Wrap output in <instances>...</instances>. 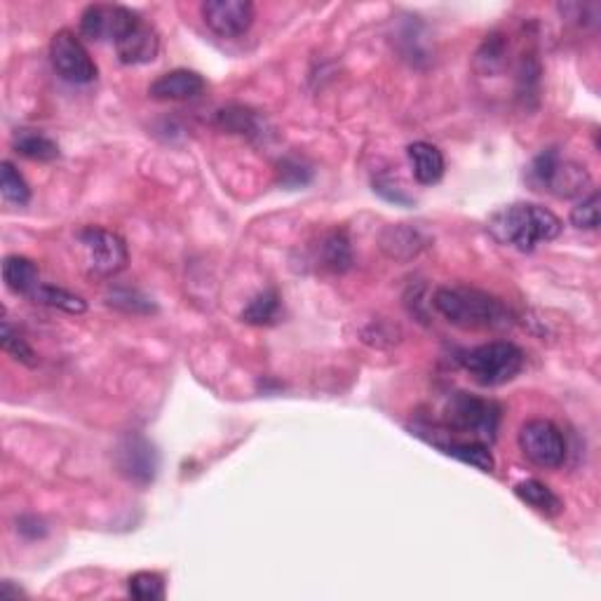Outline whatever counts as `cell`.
<instances>
[{"mask_svg":"<svg viewBox=\"0 0 601 601\" xmlns=\"http://www.w3.org/2000/svg\"><path fill=\"white\" fill-rule=\"evenodd\" d=\"M432 306L454 327L470 329V332H501L512 327L515 320L501 299L465 285L440 287L432 296Z\"/></svg>","mask_w":601,"mask_h":601,"instance_id":"cell-1","label":"cell"},{"mask_svg":"<svg viewBox=\"0 0 601 601\" xmlns=\"http://www.w3.org/2000/svg\"><path fill=\"white\" fill-rule=\"evenodd\" d=\"M562 219L548 207L533 202H515L489 219V231L501 245H510L519 252H533L543 242L559 238Z\"/></svg>","mask_w":601,"mask_h":601,"instance_id":"cell-2","label":"cell"},{"mask_svg":"<svg viewBox=\"0 0 601 601\" xmlns=\"http://www.w3.org/2000/svg\"><path fill=\"white\" fill-rule=\"evenodd\" d=\"M526 357L522 348L510 341H489L468 350L461 357L463 369L472 376V381L482 388H498L515 381L522 374Z\"/></svg>","mask_w":601,"mask_h":601,"instance_id":"cell-3","label":"cell"},{"mask_svg":"<svg viewBox=\"0 0 601 601\" xmlns=\"http://www.w3.org/2000/svg\"><path fill=\"white\" fill-rule=\"evenodd\" d=\"M526 181L533 191L552 193L557 198H578L590 188L592 177L578 162L562 160L557 148H545L526 170Z\"/></svg>","mask_w":601,"mask_h":601,"instance_id":"cell-4","label":"cell"},{"mask_svg":"<svg viewBox=\"0 0 601 601\" xmlns=\"http://www.w3.org/2000/svg\"><path fill=\"white\" fill-rule=\"evenodd\" d=\"M501 407L494 400L470 393H456L444 407V423L458 435H470L475 442H494L501 425Z\"/></svg>","mask_w":601,"mask_h":601,"instance_id":"cell-5","label":"cell"},{"mask_svg":"<svg viewBox=\"0 0 601 601\" xmlns=\"http://www.w3.org/2000/svg\"><path fill=\"white\" fill-rule=\"evenodd\" d=\"M78 247L83 254V266L92 278H116L130 263L125 240L118 233L101 226H87L78 233Z\"/></svg>","mask_w":601,"mask_h":601,"instance_id":"cell-6","label":"cell"},{"mask_svg":"<svg viewBox=\"0 0 601 601\" xmlns=\"http://www.w3.org/2000/svg\"><path fill=\"white\" fill-rule=\"evenodd\" d=\"M517 442L522 454L526 456V461H531L543 470L562 468L566 454H569L564 432L552 421H545V418L526 421L522 428H519Z\"/></svg>","mask_w":601,"mask_h":601,"instance_id":"cell-7","label":"cell"},{"mask_svg":"<svg viewBox=\"0 0 601 601\" xmlns=\"http://www.w3.org/2000/svg\"><path fill=\"white\" fill-rule=\"evenodd\" d=\"M50 59L54 71H57L66 83L90 85L99 76L97 64H94L90 52H87L83 40L71 29H62L54 33L50 40Z\"/></svg>","mask_w":601,"mask_h":601,"instance_id":"cell-8","label":"cell"},{"mask_svg":"<svg viewBox=\"0 0 601 601\" xmlns=\"http://www.w3.org/2000/svg\"><path fill=\"white\" fill-rule=\"evenodd\" d=\"M116 465L125 479H130V482L139 486H146L158 475V449L153 447V442L148 440V437L139 435V432H130V435L118 444Z\"/></svg>","mask_w":601,"mask_h":601,"instance_id":"cell-9","label":"cell"},{"mask_svg":"<svg viewBox=\"0 0 601 601\" xmlns=\"http://www.w3.org/2000/svg\"><path fill=\"white\" fill-rule=\"evenodd\" d=\"M200 15L219 38H240L252 29L256 8L249 0H205Z\"/></svg>","mask_w":601,"mask_h":601,"instance_id":"cell-10","label":"cell"},{"mask_svg":"<svg viewBox=\"0 0 601 601\" xmlns=\"http://www.w3.org/2000/svg\"><path fill=\"white\" fill-rule=\"evenodd\" d=\"M116 45L120 64L125 66H141L155 62L160 52V36L151 24L144 22L137 12L130 22L125 24V29L118 33V38L113 40Z\"/></svg>","mask_w":601,"mask_h":601,"instance_id":"cell-11","label":"cell"},{"mask_svg":"<svg viewBox=\"0 0 601 601\" xmlns=\"http://www.w3.org/2000/svg\"><path fill=\"white\" fill-rule=\"evenodd\" d=\"M132 17L134 12L130 8H123V5H87L83 15H80V33L94 40V43H101V40H111L113 43Z\"/></svg>","mask_w":601,"mask_h":601,"instance_id":"cell-12","label":"cell"},{"mask_svg":"<svg viewBox=\"0 0 601 601\" xmlns=\"http://www.w3.org/2000/svg\"><path fill=\"white\" fill-rule=\"evenodd\" d=\"M205 78L200 73L188 71V69H174L162 73L160 78H155L148 94L158 101H191L198 99L205 92Z\"/></svg>","mask_w":601,"mask_h":601,"instance_id":"cell-13","label":"cell"},{"mask_svg":"<svg viewBox=\"0 0 601 601\" xmlns=\"http://www.w3.org/2000/svg\"><path fill=\"white\" fill-rule=\"evenodd\" d=\"M407 155L414 170V179L421 186H435L440 184L444 172H447V162L437 146L428 144V141H414L407 146Z\"/></svg>","mask_w":601,"mask_h":601,"instance_id":"cell-14","label":"cell"},{"mask_svg":"<svg viewBox=\"0 0 601 601\" xmlns=\"http://www.w3.org/2000/svg\"><path fill=\"white\" fill-rule=\"evenodd\" d=\"M428 245V238L418 231L414 226L400 224V226H388L381 235V249L386 252L390 259L397 261H409L418 256Z\"/></svg>","mask_w":601,"mask_h":601,"instance_id":"cell-15","label":"cell"},{"mask_svg":"<svg viewBox=\"0 0 601 601\" xmlns=\"http://www.w3.org/2000/svg\"><path fill=\"white\" fill-rule=\"evenodd\" d=\"M315 259L329 273H348L353 268V247H350L348 235L343 231H329L322 235L320 245H317Z\"/></svg>","mask_w":601,"mask_h":601,"instance_id":"cell-16","label":"cell"},{"mask_svg":"<svg viewBox=\"0 0 601 601\" xmlns=\"http://www.w3.org/2000/svg\"><path fill=\"white\" fill-rule=\"evenodd\" d=\"M3 280L10 292L29 296V299L33 296V292L43 285V282H40V270L36 266V261L26 259V256H19V254L5 256Z\"/></svg>","mask_w":601,"mask_h":601,"instance_id":"cell-17","label":"cell"},{"mask_svg":"<svg viewBox=\"0 0 601 601\" xmlns=\"http://www.w3.org/2000/svg\"><path fill=\"white\" fill-rule=\"evenodd\" d=\"M515 494L519 501H524L529 508H533L545 517H557L562 515L564 503L548 484L538 482V479H524L515 486Z\"/></svg>","mask_w":601,"mask_h":601,"instance_id":"cell-18","label":"cell"},{"mask_svg":"<svg viewBox=\"0 0 601 601\" xmlns=\"http://www.w3.org/2000/svg\"><path fill=\"white\" fill-rule=\"evenodd\" d=\"M435 444L437 449L442 451V454H447L451 458H456V461H461L465 465H472V468L482 470V472H494L496 470V461H494V454H491L489 447H486L484 442H475V440H468V442H432Z\"/></svg>","mask_w":601,"mask_h":601,"instance_id":"cell-19","label":"cell"},{"mask_svg":"<svg viewBox=\"0 0 601 601\" xmlns=\"http://www.w3.org/2000/svg\"><path fill=\"white\" fill-rule=\"evenodd\" d=\"M12 148L19 155L29 160H38V162H52L59 158V146L57 141L47 137L43 132H33V130H19L12 139Z\"/></svg>","mask_w":601,"mask_h":601,"instance_id":"cell-20","label":"cell"},{"mask_svg":"<svg viewBox=\"0 0 601 601\" xmlns=\"http://www.w3.org/2000/svg\"><path fill=\"white\" fill-rule=\"evenodd\" d=\"M508 64V40L503 33H491L475 54V69L484 76H494Z\"/></svg>","mask_w":601,"mask_h":601,"instance_id":"cell-21","label":"cell"},{"mask_svg":"<svg viewBox=\"0 0 601 601\" xmlns=\"http://www.w3.org/2000/svg\"><path fill=\"white\" fill-rule=\"evenodd\" d=\"M33 303H40V306H50V308H59L69 315H80L87 310V303L83 296L69 292L64 287H54V285H40L36 292L31 296Z\"/></svg>","mask_w":601,"mask_h":601,"instance_id":"cell-22","label":"cell"},{"mask_svg":"<svg viewBox=\"0 0 601 601\" xmlns=\"http://www.w3.org/2000/svg\"><path fill=\"white\" fill-rule=\"evenodd\" d=\"M278 315H280V294L275 292V289H266V292H261L245 310H242V322L263 327V324H273L278 320Z\"/></svg>","mask_w":601,"mask_h":601,"instance_id":"cell-23","label":"cell"},{"mask_svg":"<svg viewBox=\"0 0 601 601\" xmlns=\"http://www.w3.org/2000/svg\"><path fill=\"white\" fill-rule=\"evenodd\" d=\"M106 303L111 308H118L130 315H151L158 310L146 294H141L139 289H127V287L111 289V292L106 294Z\"/></svg>","mask_w":601,"mask_h":601,"instance_id":"cell-24","label":"cell"},{"mask_svg":"<svg viewBox=\"0 0 601 601\" xmlns=\"http://www.w3.org/2000/svg\"><path fill=\"white\" fill-rule=\"evenodd\" d=\"M127 592L139 601L165 599V578L155 571H139L127 580Z\"/></svg>","mask_w":601,"mask_h":601,"instance_id":"cell-25","label":"cell"},{"mask_svg":"<svg viewBox=\"0 0 601 601\" xmlns=\"http://www.w3.org/2000/svg\"><path fill=\"white\" fill-rule=\"evenodd\" d=\"M216 123H219L221 130L233 134H247V137H252V134L259 132V118H256V113L242 106H233L219 111Z\"/></svg>","mask_w":601,"mask_h":601,"instance_id":"cell-26","label":"cell"},{"mask_svg":"<svg viewBox=\"0 0 601 601\" xmlns=\"http://www.w3.org/2000/svg\"><path fill=\"white\" fill-rule=\"evenodd\" d=\"M0 191H3L5 200L15 202V205H26L31 200L29 184H26V179L8 160L0 165Z\"/></svg>","mask_w":601,"mask_h":601,"instance_id":"cell-27","label":"cell"},{"mask_svg":"<svg viewBox=\"0 0 601 601\" xmlns=\"http://www.w3.org/2000/svg\"><path fill=\"white\" fill-rule=\"evenodd\" d=\"M0 341H3V350L12 360L26 364V367H36L38 357L33 353V348L19 336L8 320H3V332H0Z\"/></svg>","mask_w":601,"mask_h":601,"instance_id":"cell-28","label":"cell"},{"mask_svg":"<svg viewBox=\"0 0 601 601\" xmlns=\"http://www.w3.org/2000/svg\"><path fill=\"white\" fill-rule=\"evenodd\" d=\"M571 224L580 231H597L599 228V191H592L587 198L571 209Z\"/></svg>","mask_w":601,"mask_h":601,"instance_id":"cell-29","label":"cell"},{"mask_svg":"<svg viewBox=\"0 0 601 601\" xmlns=\"http://www.w3.org/2000/svg\"><path fill=\"white\" fill-rule=\"evenodd\" d=\"M278 174H280V184L287 188H301L313 179V172H310L301 160H294V158L282 160Z\"/></svg>","mask_w":601,"mask_h":601,"instance_id":"cell-30","label":"cell"},{"mask_svg":"<svg viewBox=\"0 0 601 601\" xmlns=\"http://www.w3.org/2000/svg\"><path fill=\"white\" fill-rule=\"evenodd\" d=\"M374 191L388 202H395V205H411L407 191H404L400 181H393V177H378L374 181Z\"/></svg>","mask_w":601,"mask_h":601,"instance_id":"cell-31","label":"cell"},{"mask_svg":"<svg viewBox=\"0 0 601 601\" xmlns=\"http://www.w3.org/2000/svg\"><path fill=\"white\" fill-rule=\"evenodd\" d=\"M17 531L22 533V536H26V538H43L45 533H47L43 519H38V517H33V515H26V517L19 519V522H17Z\"/></svg>","mask_w":601,"mask_h":601,"instance_id":"cell-32","label":"cell"},{"mask_svg":"<svg viewBox=\"0 0 601 601\" xmlns=\"http://www.w3.org/2000/svg\"><path fill=\"white\" fill-rule=\"evenodd\" d=\"M24 597L22 587H12V580H3L0 583V599H19Z\"/></svg>","mask_w":601,"mask_h":601,"instance_id":"cell-33","label":"cell"}]
</instances>
